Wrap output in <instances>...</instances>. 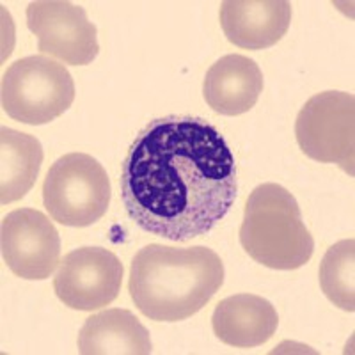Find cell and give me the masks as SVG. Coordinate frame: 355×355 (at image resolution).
Instances as JSON below:
<instances>
[{
	"label": "cell",
	"mask_w": 355,
	"mask_h": 355,
	"mask_svg": "<svg viewBox=\"0 0 355 355\" xmlns=\"http://www.w3.org/2000/svg\"><path fill=\"white\" fill-rule=\"evenodd\" d=\"M119 187L130 218L169 242L210 233L239 194L230 144L214 125L192 116L160 117L141 130Z\"/></svg>",
	"instance_id": "1"
},
{
	"label": "cell",
	"mask_w": 355,
	"mask_h": 355,
	"mask_svg": "<svg viewBox=\"0 0 355 355\" xmlns=\"http://www.w3.org/2000/svg\"><path fill=\"white\" fill-rule=\"evenodd\" d=\"M320 286L339 309L355 311V240H341L327 249L320 263Z\"/></svg>",
	"instance_id": "15"
},
{
	"label": "cell",
	"mask_w": 355,
	"mask_h": 355,
	"mask_svg": "<svg viewBox=\"0 0 355 355\" xmlns=\"http://www.w3.org/2000/svg\"><path fill=\"white\" fill-rule=\"evenodd\" d=\"M263 93V73L256 61L240 53L220 57L206 71L202 96L222 116H240L258 103Z\"/></svg>",
	"instance_id": "11"
},
{
	"label": "cell",
	"mask_w": 355,
	"mask_h": 355,
	"mask_svg": "<svg viewBox=\"0 0 355 355\" xmlns=\"http://www.w3.org/2000/svg\"><path fill=\"white\" fill-rule=\"evenodd\" d=\"M0 250L12 274L27 281H44L61 263V236L46 215L20 208L2 218Z\"/></svg>",
	"instance_id": "9"
},
{
	"label": "cell",
	"mask_w": 355,
	"mask_h": 355,
	"mask_svg": "<svg viewBox=\"0 0 355 355\" xmlns=\"http://www.w3.org/2000/svg\"><path fill=\"white\" fill-rule=\"evenodd\" d=\"M123 263L103 247H80L59 263L53 290L57 299L75 311H96L117 299Z\"/></svg>",
	"instance_id": "8"
},
{
	"label": "cell",
	"mask_w": 355,
	"mask_h": 355,
	"mask_svg": "<svg viewBox=\"0 0 355 355\" xmlns=\"http://www.w3.org/2000/svg\"><path fill=\"white\" fill-rule=\"evenodd\" d=\"M240 243L256 263L272 270H297L315 252V239L290 190L263 183L250 192L240 226Z\"/></svg>",
	"instance_id": "3"
},
{
	"label": "cell",
	"mask_w": 355,
	"mask_h": 355,
	"mask_svg": "<svg viewBox=\"0 0 355 355\" xmlns=\"http://www.w3.org/2000/svg\"><path fill=\"white\" fill-rule=\"evenodd\" d=\"M43 164V148L36 137L2 126L0 130V202L25 198Z\"/></svg>",
	"instance_id": "14"
},
{
	"label": "cell",
	"mask_w": 355,
	"mask_h": 355,
	"mask_svg": "<svg viewBox=\"0 0 355 355\" xmlns=\"http://www.w3.org/2000/svg\"><path fill=\"white\" fill-rule=\"evenodd\" d=\"M27 27L41 53L69 66H87L100 53L96 25L80 6L66 0H36L27 8Z\"/></svg>",
	"instance_id": "7"
},
{
	"label": "cell",
	"mask_w": 355,
	"mask_h": 355,
	"mask_svg": "<svg viewBox=\"0 0 355 355\" xmlns=\"http://www.w3.org/2000/svg\"><path fill=\"white\" fill-rule=\"evenodd\" d=\"M291 4L286 0H226L220 4V27L240 49H270L286 36Z\"/></svg>",
	"instance_id": "10"
},
{
	"label": "cell",
	"mask_w": 355,
	"mask_h": 355,
	"mask_svg": "<svg viewBox=\"0 0 355 355\" xmlns=\"http://www.w3.org/2000/svg\"><path fill=\"white\" fill-rule=\"evenodd\" d=\"M295 137L306 157L322 164H338L348 176H354V94L325 91L309 98L297 116Z\"/></svg>",
	"instance_id": "6"
},
{
	"label": "cell",
	"mask_w": 355,
	"mask_h": 355,
	"mask_svg": "<svg viewBox=\"0 0 355 355\" xmlns=\"http://www.w3.org/2000/svg\"><path fill=\"white\" fill-rule=\"evenodd\" d=\"M224 283V263L208 247H142L130 266L128 291L146 318L182 322L214 299Z\"/></svg>",
	"instance_id": "2"
},
{
	"label": "cell",
	"mask_w": 355,
	"mask_h": 355,
	"mask_svg": "<svg viewBox=\"0 0 355 355\" xmlns=\"http://www.w3.org/2000/svg\"><path fill=\"white\" fill-rule=\"evenodd\" d=\"M110 182L100 162L87 153L57 158L43 182V202L50 217L68 227H87L107 214Z\"/></svg>",
	"instance_id": "5"
},
{
	"label": "cell",
	"mask_w": 355,
	"mask_h": 355,
	"mask_svg": "<svg viewBox=\"0 0 355 355\" xmlns=\"http://www.w3.org/2000/svg\"><path fill=\"white\" fill-rule=\"evenodd\" d=\"M279 316L272 302L252 293L231 295L220 300L211 327L222 343L234 348H256L275 334Z\"/></svg>",
	"instance_id": "12"
},
{
	"label": "cell",
	"mask_w": 355,
	"mask_h": 355,
	"mask_svg": "<svg viewBox=\"0 0 355 355\" xmlns=\"http://www.w3.org/2000/svg\"><path fill=\"white\" fill-rule=\"evenodd\" d=\"M82 355H148L153 352L148 329L128 309H107L89 316L78 332Z\"/></svg>",
	"instance_id": "13"
},
{
	"label": "cell",
	"mask_w": 355,
	"mask_h": 355,
	"mask_svg": "<svg viewBox=\"0 0 355 355\" xmlns=\"http://www.w3.org/2000/svg\"><path fill=\"white\" fill-rule=\"evenodd\" d=\"M0 101L2 110L15 121L46 125L73 105L75 82L61 62L44 55H28L6 69Z\"/></svg>",
	"instance_id": "4"
}]
</instances>
